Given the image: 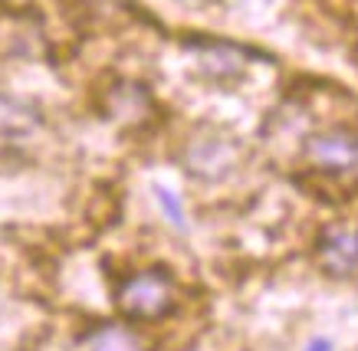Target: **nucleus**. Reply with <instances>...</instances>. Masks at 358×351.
I'll return each mask as SVG.
<instances>
[{
    "mask_svg": "<svg viewBox=\"0 0 358 351\" xmlns=\"http://www.w3.org/2000/svg\"><path fill=\"white\" fill-rule=\"evenodd\" d=\"M240 154H243V148H240L237 138H230L224 132H214V128H204V132H197L185 144L181 161H185L191 177L220 181V177H227L240 165Z\"/></svg>",
    "mask_w": 358,
    "mask_h": 351,
    "instance_id": "2",
    "label": "nucleus"
},
{
    "mask_svg": "<svg viewBox=\"0 0 358 351\" xmlns=\"http://www.w3.org/2000/svg\"><path fill=\"white\" fill-rule=\"evenodd\" d=\"M106 115L119 125H145L152 119V96L138 82H115L106 92Z\"/></svg>",
    "mask_w": 358,
    "mask_h": 351,
    "instance_id": "5",
    "label": "nucleus"
},
{
    "mask_svg": "<svg viewBox=\"0 0 358 351\" xmlns=\"http://www.w3.org/2000/svg\"><path fill=\"white\" fill-rule=\"evenodd\" d=\"M155 200H158V207H162L164 220L171 223L174 230L185 233L187 230V214H185V204L178 200V194H171V191H168V187H162V184H155Z\"/></svg>",
    "mask_w": 358,
    "mask_h": 351,
    "instance_id": "8",
    "label": "nucleus"
},
{
    "mask_svg": "<svg viewBox=\"0 0 358 351\" xmlns=\"http://www.w3.org/2000/svg\"><path fill=\"white\" fill-rule=\"evenodd\" d=\"M315 263L332 279H358V227L332 223L315 240Z\"/></svg>",
    "mask_w": 358,
    "mask_h": 351,
    "instance_id": "4",
    "label": "nucleus"
},
{
    "mask_svg": "<svg viewBox=\"0 0 358 351\" xmlns=\"http://www.w3.org/2000/svg\"><path fill=\"white\" fill-rule=\"evenodd\" d=\"M115 306L122 315L138 318V322H155L171 312L174 306V283L164 269H145V273L129 276L115 292Z\"/></svg>",
    "mask_w": 358,
    "mask_h": 351,
    "instance_id": "1",
    "label": "nucleus"
},
{
    "mask_svg": "<svg viewBox=\"0 0 358 351\" xmlns=\"http://www.w3.org/2000/svg\"><path fill=\"white\" fill-rule=\"evenodd\" d=\"M197 59H201V73L217 82H234L247 69V53L234 43H220V40L197 46Z\"/></svg>",
    "mask_w": 358,
    "mask_h": 351,
    "instance_id": "6",
    "label": "nucleus"
},
{
    "mask_svg": "<svg viewBox=\"0 0 358 351\" xmlns=\"http://www.w3.org/2000/svg\"><path fill=\"white\" fill-rule=\"evenodd\" d=\"M181 3H191V7H194V3H204V0H181Z\"/></svg>",
    "mask_w": 358,
    "mask_h": 351,
    "instance_id": "10",
    "label": "nucleus"
},
{
    "mask_svg": "<svg viewBox=\"0 0 358 351\" xmlns=\"http://www.w3.org/2000/svg\"><path fill=\"white\" fill-rule=\"evenodd\" d=\"M306 165H313L322 174H348L358 171V132L348 125H329L306 135L303 142Z\"/></svg>",
    "mask_w": 358,
    "mask_h": 351,
    "instance_id": "3",
    "label": "nucleus"
},
{
    "mask_svg": "<svg viewBox=\"0 0 358 351\" xmlns=\"http://www.w3.org/2000/svg\"><path fill=\"white\" fill-rule=\"evenodd\" d=\"M83 351H148L145 338L122 322H102L83 338Z\"/></svg>",
    "mask_w": 358,
    "mask_h": 351,
    "instance_id": "7",
    "label": "nucleus"
},
{
    "mask_svg": "<svg viewBox=\"0 0 358 351\" xmlns=\"http://www.w3.org/2000/svg\"><path fill=\"white\" fill-rule=\"evenodd\" d=\"M306 351H332V341L329 338H313L306 345Z\"/></svg>",
    "mask_w": 358,
    "mask_h": 351,
    "instance_id": "9",
    "label": "nucleus"
}]
</instances>
